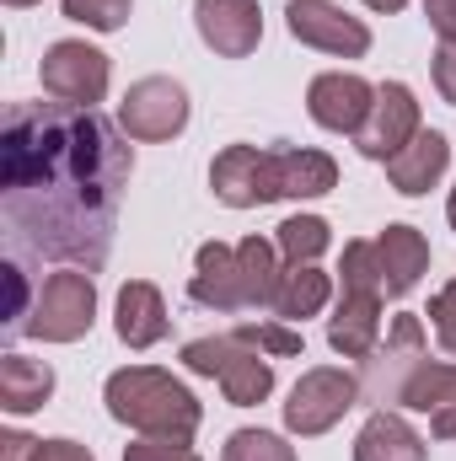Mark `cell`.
<instances>
[{
  "label": "cell",
  "instance_id": "52a82bcc",
  "mask_svg": "<svg viewBox=\"0 0 456 461\" xmlns=\"http://www.w3.org/2000/svg\"><path fill=\"white\" fill-rule=\"evenodd\" d=\"M118 129L140 145H161V140H178L188 129V86L172 81V76H145L123 92L118 103Z\"/></svg>",
  "mask_w": 456,
  "mask_h": 461
},
{
  "label": "cell",
  "instance_id": "f546056e",
  "mask_svg": "<svg viewBox=\"0 0 456 461\" xmlns=\"http://www.w3.org/2000/svg\"><path fill=\"white\" fill-rule=\"evenodd\" d=\"M123 461H205L188 440H156V435H140L134 446H123Z\"/></svg>",
  "mask_w": 456,
  "mask_h": 461
},
{
  "label": "cell",
  "instance_id": "d4e9b609",
  "mask_svg": "<svg viewBox=\"0 0 456 461\" xmlns=\"http://www.w3.org/2000/svg\"><path fill=\"white\" fill-rule=\"evenodd\" d=\"M236 258H242L252 306H269L274 290H279V274H285V268H279V247H274L269 236H242V241H236Z\"/></svg>",
  "mask_w": 456,
  "mask_h": 461
},
{
  "label": "cell",
  "instance_id": "d590c367",
  "mask_svg": "<svg viewBox=\"0 0 456 461\" xmlns=\"http://www.w3.org/2000/svg\"><path fill=\"white\" fill-rule=\"evenodd\" d=\"M365 5H370V11H387V16H392V11H403L408 0H365Z\"/></svg>",
  "mask_w": 456,
  "mask_h": 461
},
{
  "label": "cell",
  "instance_id": "4dcf8cb0",
  "mask_svg": "<svg viewBox=\"0 0 456 461\" xmlns=\"http://www.w3.org/2000/svg\"><path fill=\"white\" fill-rule=\"evenodd\" d=\"M430 328H435V339H441V348L456 359V279L430 301Z\"/></svg>",
  "mask_w": 456,
  "mask_h": 461
},
{
  "label": "cell",
  "instance_id": "836d02e7",
  "mask_svg": "<svg viewBox=\"0 0 456 461\" xmlns=\"http://www.w3.org/2000/svg\"><path fill=\"white\" fill-rule=\"evenodd\" d=\"M424 16L441 32V43H456V0H424Z\"/></svg>",
  "mask_w": 456,
  "mask_h": 461
},
{
  "label": "cell",
  "instance_id": "7c38bea8",
  "mask_svg": "<svg viewBox=\"0 0 456 461\" xmlns=\"http://www.w3.org/2000/svg\"><path fill=\"white\" fill-rule=\"evenodd\" d=\"M392 402L408 408V413H430L435 440H456V359H430L424 354L403 375V386H397Z\"/></svg>",
  "mask_w": 456,
  "mask_h": 461
},
{
  "label": "cell",
  "instance_id": "e575fe53",
  "mask_svg": "<svg viewBox=\"0 0 456 461\" xmlns=\"http://www.w3.org/2000/svg\"><path fill=\"white\" fill-rule=\"evenodd\" d=\"M32 451H38L32 435H22V429H5L0 435V461H32Z\"/></svg>",
  "mask_w": 456,
  "mask_h": 461
},
{
  "label": "cell",
  "instance_id": "44dd1931",
  "mask_svg": "<svg viewBox=\"0 0 456 461\" xmlns=\"http://www.w3.org/2000/svg\"><path fill=\"white\" fill-rule=\"evenodd\" d=\"M328 301H333V274H323L317 263H285L269 312H274L279 322H306V317H317Z\"/></svg>",
  "mask_w": 456,
  "mask_h": 461
},
{
  "label": "cell",
  "instance_id": "f1b7e54d",
  "mask_svg": "<svg viewBox=\"0 0 456 461\" xmlns=\"http://www.w3.org/2000/svg\"><path fill=\"white\" fill-rule=\"evenodd\" d=\"M242 339L252 348H263V354H274V359H296L301 354V333L296 328H285V322H247V328H236Z\"/></svg>",
  "mask_w": 456,
  "mask_h": 461
},
{
  "label": "cell",
  "instance_id": "d6a6232c",
  "mask_svg": "<svg viewBox=\"0 0 456 461\" xmlns=\"http://www.w3.org/2000/svg\"><path fill=\"white\" fill-rule=\"evenodd\" d=\"M32 461H97V456H92L81 440H38Z\"/></svg>",
  "mask_w": 456,
  "mask_h": 461
},
{
  "label": "cell",
  "instance_id": "5b68a950",
  "mask_svg": "<svg viewBox=\"0 0 456 461\" xmlns=\"http://www.w3.org/2000/svg\"><path fill=\"white\" fill-rule=\"evenodd\" d=\"M365 397V381L343 365H317L306 370L296 386H290V402H285V429L301 435V440H317L339 424L343 413Z\"/></svg>",
  "mask_w": 456,
  "mask_h": 461
},
{
  "label": "cell",
  "instance_id": "30bf717a",
  "mask_svg": "<svg viewBox=\"0 0 456 461\" xmlns=\"http://www.w3.org/2000/svg\"><path fill=\"white\" fill-rule=\"evenodd\" d=\"M419 129H424V123H419V97H414V86L381 81V86H376V108H370V118H365L360 134H354V150H360L365 161H392Z\"/></svg>",
  "mask_w": 456,
  "mask_h": 461
},
{
  "label": "cell",
  "instance_id": "83f0119b",
  "mask_svg": "<svg viewBox=\"0 0 456 461\" xmlns=\"http://www.w3.org/2000/svg\"><path fill=\"white\" fill-rule=\"evenodd\" d=\"M59 5H65L70 22H81L92 32H118L134 11V0H59Z\"/></svg>",
  "mask_w": 456,
  "mask_h": 461
},
{
  "label": "cell",
  "instance_id": "ba28073f",
  "mask_svg": "<svg viewBox=\"0 0 456 461\" xmlns=\"http://www.w3.org/2000/svg\"><path fill=\"white\" fill-rule=\"evenodd\" d=\"M210 188L226 210H258V204H274L285 199L279 188V150H263V145H226L215 161H210Z\"/></svg>",
  "mask_w": 456,
  "mask_h": 461
},
{
  "label": "cell",
  "instance_id": "5bb4252c",
  "mask_svg": "<svg viewBox=\"0 0 456 461\" xmlns=\"http://www.w3.org/2000/svg\"><path fill=\"white\" fill-rule=\"evenodd\" d=\"M188 295H194V306H210V312H242V306H252L236 247H226V241H205V247L194 252Z\"/></svg>",
  "mask_w": 456,
  "mask_h": 461
},
{
  "label": "cell",
  "instance_id": "74e56055",
  "mask_svg": "<svg viewBox=\"0 0 456 461\" xmlns=\"http://www.w3.org/2000/svg\"><path fill=\"white\" fill-rule=\"evenodd\" d=\"M5 5H11V11H27V5H38V0H5Z\"/></svg>",
  "mask_w": 456,
  "mask_h": 461
},
{
  "label": "cell",
  "instance_id": "9a60e30c",
  "mask_svg": "<svg viewBox=\"0 0 456 461\" xmlns=\"http://www.w3.org/2000/svg\"><path fill=\"white\" fill-rule=\"evenodd\" d=\"M446 167H451L446 134H441V129H419V134L387 161V183H392L403 199H419V194H430V188L446 177Z\"/></svg>",
  "mask_w": 456,
  "mask_h": 461
},
{
  "label": "cell",
  "instance_id": "4316f807",
  "mask_svg": "<svg viewBox=\"0 0 456 461\" xmlns=\"http://www.w3.org/2000/svg\"><path fill=\"white\" fill-rule=\"evenodd\" d=\"M221 461H296V446L274 429H236L226 440Z\"/></svg>",
  "mask_w": 456,
  "mask_h": 461
},
{
  "label": "cell",
  "instance_id": "3957f363",
  "mask_svg": "<svg viewBox=\"0 0 456 461\" xmlns=\"http://www.w3.org/2000/svg\"><path fill=\"white\" fill-rule=\"evenodd\" d=\"M183 370L205 375V381H221L231 408H258L269 392H274V359L263 348H252L242 333H215V339H194L183 344Z\"/></svg>",
  "mask_w": 456,
  "mask_h": 461
},
{
  "label": "cell",
  "instance_id": "7a4b0ae2",
  "mask_svg": "<svg viewBox=\"0 0 456 461\" xmlns=\"http://www.w3.org/2000/svg\"><path fill=\"white\" fill-rule=\"evenodd\" d=\"M103 402L123 429L134 435H156V440H194L199 435V397L172 375V370H156V365H123L108 375L103 386Z\"/></svg>",
  "mask_w": 456,
  "mask_h": 461
},
{
  "label": "cell",
  "instance_id": "603a6c76",
  "mask_svg": "<svg viewBox=\"0 0 456 461\" xmlns=\"http://www.w3.org/2000/svg\"><path fill=\"white\" fill-rule=\"evenodd\" d=\"M279 188L285 199H323L339 188V161L312 145H285L279 150Z\"/></svg>",
  "mask_w": 456,
  "mask_h": 461
},
{
  "label": "cell",
  "instance_id": "484cf974",
  "mask_svg": "<svg viewBox=\"0 0 456 461\" xmlns=\"http://www.w3.org/2000/svg\"><path fill=\"white\" fill-rule=\"evenodd\" d=\"M339 290H349V295H381V301H387V285H381V258H376V241H343Z\"/></svg>",
  "mask_w": 456,
  "mask_h": 461
},
{
  "label": "cell",
  "instance_id": "7402d4cb",
  "mask_svg": "<svg viewBox=\"0 0 456 461\" xmlns=\"http://www.w3.org/2000/svg\"><path fill=\"white\" fill-rule=\"evenodd\" d=\"M54 397V365L27 354H0V408L5 413H38Z\"/></svg>",
  "mask_w": 456,
  "mask_h": 461
},
{
  "label": "cell",
  "instance_id": "9c48e42d",
  "mask_svg": "<svg viewBox=\"0 0 456 461\" xmlns=\"http://www.w3.org/2000/svg\"><path fill=\"white\" fill-rule=\"evenodd\" d=\"M285 27L296 43L333 54V59H365L370 54V27L360 16L339 11L333 0H290L285 5Z\"/></svg>",
  "mask_w": 456,
  "mask_h": 461
},
{
  "label": "cell",
  "instance_id": "8992f818",
  "mask_svg": "<svg viewBox=\"0 0 456 461\" xmlns=\"http://www.w3.org/2000/svg\"><path fill=\"white\" fill-rule=\"evenodd\" d=\"M38 81L54 103H70V108H97L114 86V59L87 43V38H59L43 49V65H38Z\"/></svg>",
  "mask_w": 456,
  "mask_h": 461
},
{
  "label": "cell",
  "instance_id": "ac0fdd59",
  "mask_svg": "<svg viewBox=\"0 0 456 461\" xmlns=\"http://www.w3.org/2000/svg\"><path fill=\"white\" fill-rule=\"evenodd\" d=\"M376 258H381L387 301H403L430 274V241H424V230H414V226H387L376 236Z\"/></svg>",
  "mask_w": 456,
  "mask_h": 461
},
{
  "label": "cell",
  "instance_id": "277c9868",
  "mask_svg": "<svg viewBox=\"0 0 456 461\" xmlns=\"http://www.w3.org/2000/svg\"><path fill=\"white\" fill-rule=\"evenodd\" d=\"M97 322V279L87 268H59L38 285L32 312H27V339L38 344H76Z\"/></svg>",
  "mask_w": 456,
  "mask_h": 461
},
{
  "label": "cell",
  "instance_id": "cb8c5ba5",
  "mask_svg": "<svg viewBox=\"0 0 456 461\" xmlns=\"http://www.w3.org/2000/svg\"><path fill=\"white\" fill-rule=\"evenodd\" d=\"M274 247L285 263H317L328 247H333V226L323 215H290L274 226Z\"/></svg>",
  "mask_w": 456,
  "mask_h": 461
},
{
  "label": "cell",
  "instance_id": "6da1fadb",
  "mask_svg": "<svg viewBox=\"0 0 456 461\" xmlns=\"http://www.w3.org/2000/svg\"><path fill=\"white\" fill-rule=\"evenodd\" d=\"M134 150L97 108H11L0 140V210L32 252L103 263Z\"/></svg>",
  "mask_w": 456,
  "mask_h": 461
},
{
  "label": "cell",
  "instance_id": "ffe728a7",
  "mask_svg": "<svg viewBox=\"0 0 456 461\" xmlns=\"http://www.w3.org/2000/svg\"><path fill=\"white\" fill-rule=\"evenodd\" d=\"M424 456H430L424 435L392 408H376L354 435V461H424Z\"/></svg>",
  "mask_w": 456,
  "mask_h": 461
},
{
  "label": "cell",
  "instance_id": "8d00e7d4",
  "mask_svg": "<svg viewBox=\"0 0 456 461\" xmlns=\"http://www.w3.org/2000/svg\"><path fill=\"white\" fill-rule=\"evenodd\" d=\"M446 221H451V230H456V188H451V199H446Z\"/></svg>",
  "mask_w": 456,
  "mask_h": 461
},
{
  "label": "cell",
  "instance_id": "e0dca14e",
  "mask_svg": "<svg viewBox=\"0 0 456 461\" xmlns=\"http://www.w3.org/2000/svg\"><path fill=\"white\" fill-rule=\"evenodd\" d=\"M167 301H161V290L150 285V279H129L123 290H118V306H114V333L118 344L129 348H150L167 339Z\"/></svg>",
  "mask_w": 456,
  "mask_h": 461
},
{
  "label": "cell",
  "instance_id": "8fae6325",
  "mask_svg": "<svg viewBox=\"0 0 456 461\" xmlns=\"http://www.w3.org/2000/svg\"><path fill=\"white\" fill-rule=\"evenodd\" d=\"M370 108H376V86L365 76H354V70H323L306 86V113L328 134H349L354 140L360 123L370 118Z\"/></svg>",
  "mask_w": 456,
  "mask_h": 461
},
{
  "label": "cell",
  "instance_id": "4fadbf2b",
  "mask_svg": "<svg viewBox=\"0 0 456 461\" xmlns=\"http://www.w3.org/2000/svg\"><path fill=\"white\" fill-rule=\"evenodd\" d=\"M194 27L205 49L221 59H247L263 43V5L258 0H194Z\"/></svg>",
  "mask_w": 456,
  "mask_h": 461
},
{
  "label": "cell",
  "instance_id": "1f68e13d",
  "mask_svg": "<svg viewBox=\"0 0 456 461\" xmlns=\"http://www.w3.org/2000/svg\"><path fill=\"white\" fill-rule=\"evenodd\" d=\"M430 70H435V92L456 108V43H441V49H435V65H430Z\"/></svg>",
  "mask_w": 456,
  "mask_h": 461
},
{
  "label": "cell",
  "instance_id": "2e32d148",
  "mask_svg": "<svg viewBox=\"0 0 456 461\" xmlns=\"http://www.w3.org/2000/svg\"><path fill=\"white\" fill-rule=\"evenodd\" d=\"M430 348H424V328H419V317H392V328H387V344H376L370 354V397L376 402H392L397 397V386H403V375L424 359Z\"/></svg>",
  "mask_w": 456,
  "mask_h": 461
},
{
  "label": "cell",
  "instance_id": "d6986e66",
  "mask_svg": "<svg viewBox=\"0 0 456 461\" xmlns=\"http://www.w3.org/2000/svg\"><path fill=\"white\" fill-rule=\"evenodd\" d=\"M376 344H381V295L339 290V306L328 317V348L343 359H370Z\"/></svg>",
  "mask_w": 456,
  "mask_h": 461
}]
</instances>
